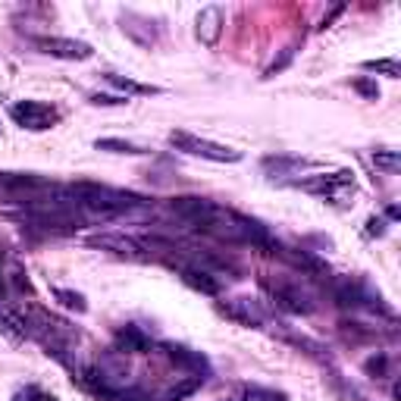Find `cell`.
Masks as SVG:
<instances>
[{
	"label": "cell",
	"instance_id": "cell-1",
	"mask_svg": "<svg viewBox=\"0 0 401 401\" xmlns=\"http://www.w3.org/2000/svg\"><path fill=\"white\" fill-rule=\"evenodd\" d=\"M63 194L69 198V204H78L82 210H88L94 217H120L129 207H141L145 198L132 192H120L100 182H73L63 188Z\"/></svg>",
	"mask_w": 401,
	"mask_h": 401
},
{
	"label": "cell",
	"instance_id": "cell-2",
	"mask_svg": "<svg viewBox=\"0 0 401 401\" xmlns=\"http://www.w3.org/2000/svg\"><path fill=\"white\" fill-rule=\"evenodd\" d=\"M170 145L179 151L192 154V157H204V160H217V163H239L241 151H232L226 145H214L207 138H198L192 132H170Z\"/></svg>",
	"mask_w": 401,
	"mask_h": 401
},
{
	"label": "cell",
	"instance_id": "cell-3",
	"mask_svg": "<svg viewBox=\"0 0 401 401\" xmlns=\"http://www.w3.org/2000/svg\"><path fill=\"white\" fill-rule=\"evenodd\" d=\"M170 210L176 217H182L185 223H192L194 229H201V232H207V226L214 223V217H217V204L214 201H207V198H194V194H182V198H172L170 201Z\"/></svg>",
	"mask_w": 401,
	"mask_h": 401
},
{
	"label": "cell",
	"instance_id": "cell-4",
	"mask_svg": "<svg viewBox=\"0 0 401 401\" xmlns=\"http://www.w3.org/2000/svg\"><path fill=\"white\" fill-rule=\"evenodd\" d=\"M13 120L22 125V129H31V132H41V129H51L57 123V110L51 104H41V100H19L13 107Z\"/></svg>",
	"mask_w": 401,
	"mask_h": 401
},
{
	"label": "cell",
	"instance_id": "cell-5",
	"mask_svg": "<svg viewBox=\"0 0 401 401\" xmlns=\"http://www.w3.org/2000/svg\"><path fill=\"white\" fill-rule=\"evenodd\" d=\"M44 53L51 57H60V60H88L91 57V44L85 41H73V38H38L35 41Z\"/></svg>",
	"mask_w": 401,
	"mask_h": 401
},
{
	"label": "cell",
	"instance_id": "cell-6",
	"mask_svg": "<svg viewBox=\"0 0 401 401\" xmlns=\"http://www.w3.org/2000/svg\"><path fill=\"white\" fill-rule=\"evenodd\" d=\"M270 292H273V301H276L282 311H288V313H311L313 311L311 298L304 295L301 288H295V286L276 282V286H270Z\"/></svg>",
	"mask_w": 401,
	"mask_h": 401
},
{
	"label": "cell",
	"instance_id": "cell-7",
	"mask_svg": "<svg viewBox=\"0 0 401 401\" xmlns=\"http://www.w3.org/2000/svg\"><path fill=\"white\" fill-rule=\"evenodd\" d=\"M355 182V172L342 170V172H329V176H313V179H304V182H298L301 188H308L313 194H335L342 192V188H348Z\"/></svg>",
	"mask_w": 401,
	"mask_h": 401
},
{
	"label": "cell",
	"instance_id": "cell-8",
	"mask_svg": "<svg viewBox=\"0 0 401 401\" xmlns=\"http://www.w3.org/2000/svg\"><path fill=\"white\" fill-rule=\"evenodd\" d=\"M91 245L113 251V254H120V257H129V261H147V254L141 251L138 241L125 239V235H98V239H91Z\"/></svg>",
	"mask_w": 401,
	"mask_h": 401
},
{
	"label": "cell",
	"instance_id": "cell-9",
	"mask_svg": "<svg viewBox=\"0 0 401 401\" xmlns=\"http://www.w3.org/2000/svg\"><path fill=\"white\" fill-rule=\"evenodd\" d=\"M219 35H223V10L219 6H204L198 13V38L201 44L214 47L219 41Z\"/></svg>",
	"mask_w": 401,
	"mask_h": 401
},
{
	"label": "cell",
	"instance_id": "cell-10",
	"mask_svg": "<svg viewBox=\"0 0 401 401\" xmlns=\"http://www.w3.org/2000/svg\"><path fill=\"white\" fill-rule=\"evenodd\" d=\"M219 311H223L229 320H235V323H241V326H261V323H264V313L257 311L254 304L248 301V298L223 301V304H219Z\"/></svg>",
	"mask_w": 401,
	"mask_h": 401
},
{
	"label": "cell",
	"instance_id": "cell-11",
	"mask_svg": "<svg viewBox=\"0 0 401 401\" xmlns=\"http://www.w3.org/2000/svg\"><path fill=\"white\" fill-rule=\"evenodd\" d=\"M335 298H339V304H345V308H376L373 295L360 282H351V279L335 286Z\"/></svg>",
	"mask_w": 401,
	"mask_h": 401
},
{
	"label": "cell",
	"instance_id": "cell-12",
	"mask_svg": "<svg viewBox=\"0 0 401 401\" xmlns=\"http://www.w3.org/2000/svg\"><path fill=\"white\" fill-rule=\"evenodd\" d=\"M0 188H10V192H44V188L53 185L41 176H31V172H0Z\"/></svg>",
	"mask_w": 401,
	"mask_h": 401
},
{
	"label": "cell",
	"instance_id": "cell-13",
	"mask_svg": "<svg viewBox=\"0 0 401 401\" xmlns=\"http://www.w3.org/2000/svg\"><path fill=\"white\" fill-rule=\"evenodd\" d=\"M182 279L201 295H219V279H214V273L204 266H182Z\"/></svg>",
	"mask_w": 401,
	"mask_h": 401
},
{
	"label": "cell",
	"instance_id": "cell-14",
	"mask_svg": "<svg viewBox=\"0 0 401 401\" xmlns=\"http://www.w3.org/2000/svg\"><path fill=\"white\" fill-rule=\"evenodd\" d=\"M116 345H120L123 351H129V355H145V351H151V339H147L138 326H123L120 333H116Z\"/></svg>",
	"mask_w": 401,
	"mask_h": 401
},
{
	"label": "cell",
	"instance_id": "cell-15",
	"mask_svg": "<svg viewBox=\"0 0 401 401\" xmlns=\"http://www.w3.org/2000/svg\"><path fill=\"white\" fill-rule=\"evenodd\" d=\"M0 333L13 342H22L28 335V320L22 313H13V311H0Z\"/></svg>",
	"mask_w": 401,
	"mask_h": 401
},
{
	"label": "cell",
	"instance_id": "cell-16",
	"mask_svg": "<svg viewBox=\"0 0 401 401\" xmlns=\"http://www.w3.org/2000/svg\"><path fill=\"white\" fill-rule=\"evenodd\" d=\"M94 147H98V151H110V154H132V157L147 154L145 147L132 145V141H123V138H98L94 141Z\"/></svg>",
	"mask_w": 401,
	"mask_h": 401
},
{
	"label": "cell",
	"instance_id": "cell-17",
	"mask_svg": "<svg viewBox=\"0 0 401 401\" xmlns=\"http://www.w3.org/2000/svg\"><path fill=\"white\" fill-rule=\"evenodd\" d=\"M201 376H192V380H185V382H179V386H172L170 392H167V395H163L160 401H185L188 395H194V392H198L201 389Z\"/></svg>",
	"mask_w": 401,
	"mask_h": 401
},
{
	"label": "cell",
	"instance_id": "cell-18",
	"mask_svg": "<svg viewBox=\"0 0 401 401\" xmlns=\"http://www.w3.org/2000/svg\"><path fill=\"white\" fill-rule=\"evenodd\" d=\"M282 254V251H279ZM288 261H292L295 266H301V270H311V273H326V264L317 261L313 254H308V251H292V254H286Z\"/></svg>",
	"mask_w": 401,
	"mask_h": 401
},
{
	"label": "cell",
	"instance_id": "cell-19",
	"mask_svg": "<svg viewBox=\"0 0 401 401\" xmlns=\"http://www.w3.org/2000/svg\"><path fill=\"white\" fill-rule=\"evenodd\" d=\"M167 358L172 360V364H182V367H204V358L198 355H192L188 348H176V345H167Z\"/></svg>",
	"mask_w": 401,
	"mask_h": 401
},
{
	"label": "cell",
	"instance_id": "cell-20",
	"mask_svg": "<svg viewBox=\"0 0 401 401\" xmlns=\"http://www.w3.org/2000/svg\"><path fill=\"white\" fill-rule=\"evenodd\" d=\"M53 298H57L63 308H69V311H75V313H85V311H88L85 298L78 295V292H69V288H53Z\"/></svg>",
	"mask_w": 401,
	"mask_h": 401
},
{
	"label": "cell",
	"instance_id": "cell-21",
	"mask_svg": "<svg viewBox=\"0 0 401 401\" xmlns=\"http://www.w3.org/2000/svg\"><path fill=\"white\" fill-rule=\"evenodd\" d=\"M364 69H367V73H382V75H389V78H398L401 75L398 60H367Z\"/></svg>",
	"mask_w": 401,
	"mask_h": 401
},
{
	"label": "cell",
	"instance_id": "cell-22",
	"mask_svg": "<svg viewBox=\"0 0 401 401\" xmlns=\"http://www.w3.org/2000/svg\"><path fill=\"white\" fill-rule=\"evenodd\" d=\"M245 401H288V395L286 392H276V389L251 386V389H245Z\"/></svg>",
	"mask_w": 401,
	"mask_h": 401
},
{
	"label": "cell",
	"instance_id": "cell-23",
	"mask_svg": "<svg viewBox=\"0 0 401 401\" xmlns=\"http://www.w3.org/2000/svg\"><path fill=\"white\" fill-rule=\"evenodd\" d=\"M373 163L380 170H386V172H395L401 167V160H398V151H376L373 154Z\"/></svg>",
	"mask_w": 401,
	"mask_h": 401
},
{
	"label": "cell",
	"instance_id": "cell-24",
	"mask_svg": "<svg viewBox=\"0 0 401 401\" xmlns=\"http://www.w3.org/2000/svg\"><path fill=\"white\" fill-rule=\"evenodd\" d=\"M110 82H113L116 88H123V91H132V94H151V91H154V88H147V85L129 82V78H123V75H110Z\"/></svg>",
	"mask_w": 401,
	"mask_h": 401
},
{
	"label": "cell",
	"instance_id": "cell-25",
	"mask_svg": "<svg viewBox=\"0 0 401 401\" xmlns=\"http://www.w3.org/2000/svg\"><path fill=\"white\" fill-rule=\"evenodd\" d=\"M298 157H266L264 160V167L266 170H292V167H298Z\"/></svg>",
	"mask_w": 401,
	"mask_h": 401
},
{
	"label": "cell",
	"instance_id": "cell-26",
	"mask_svg": "<svg viewBox=\"0 0 401 401\" xmlns=\"http://www.w3.org/2000/svg\"><path fill=\"white\" fill-rule=\"evenodd\" d=\"M91 104H98V107H123V104H129V100L116 98V94H94Z\"/></svg>",
	"mask_w": 401,
	"mask_h": 401
},
{
	"label": "cell",
	"instance_id": "cell-27",
	"mask_svg": "<svg viewBox=\"0 0 401 401\" xmlns=\"http://www.w3.org/2000/svg\"><path fill=\"white\" fill-rule=\"evenodd\" d=\"M386 364H389L386 355H380V358H370V360H367L364 370L370 373V376H382V373H386Z\"/></svg>",
	"mask_w": 401,
	"mask_h": 401
},
{
	"label": "cell",
	"instance_id": "cell-28",
	"mask_svg": "<svg viewBox=\"0 0 401 401\" xmlns=\"http://www.w3.org/2000/svg\"><path fill=\"white\" fill-rule=\"evenodd\" d=\"M355 88H358L360 94H364V98H370V100H376V98H380V88H376L373 82H367V78H358V82H355Z\"/></svg>",
	"mask_w": 401,
	"mask_h": 401
},
{
	"label": "cell",
	"instance_id": "cell-29",
	"mask_svg": "<svg viewBox=\"0 0 401 401\" xmlns=\"http://www.w3.org/2000/svg\"><path fill=\"white\" fill-rule=\"evenodd\" d=\"M16 401H44V395L38 389H26L22 395H16Z\"/></svg>",
	"mask_w": 401,
	"mask_h": 401
},
{
	"label": "cell",
	"instance_id": "cell-30",
	"mask_svg": "<svg viewBox=\"0 0 401 401\" xmlns=\"http://www.w3.org/2000/svg\"><path fill=\"white\" fill-rule=\"evenodd\" d=\"M342 10H345V6H335V10L329 13V16H323V22H320V28H329V22H333V19H335V16H339Z\"/></svg>",
	"mask_w": 401,
	"mask_h": 401
},
{
	"label": "cell",
	"instance_id": "cell-31",
	"mask_svg": "<svg viewBox=\"0 0 401 401\" xmlns=\"http://www.w3.org/2000/svg\"><path fill=\"white\" fill-rule=\"evenodd\" d=\"M367 226H370V229H367V232H376V235H382V223H380V219H370V223H367Z\"/></svg>",
	"mask_w": 401,
	"mask_h": 401
},
{
	"label": "cell",
	"instance_id": "cell-32",
	"mask_svg": "<svg viewBox=\"0 0 401 401\" xmlns=\"http://www.w3.org/2000/svg\"><path fill=\"white\" fill-rule=\"evenodd\" d=\"M44 401H57V398H51V395H44Z\"/></svg>",
	"mask_w": 401,
	"mask_h": 401
},
{
	"label": "cell",
	"instance_id": "cell-33",
	"mask_svg": "<svg viewBox=\"0 0 401 401\" xmlns=\"http://www.w3.org/2000/svg\"><path fill=\"white\" fill-rule=\"evenodd\" d=\"M0 288H4V279H0Z\"/></svg>",
	"mask_w": 401,
	"mask_h": 401
}]
</instances>
